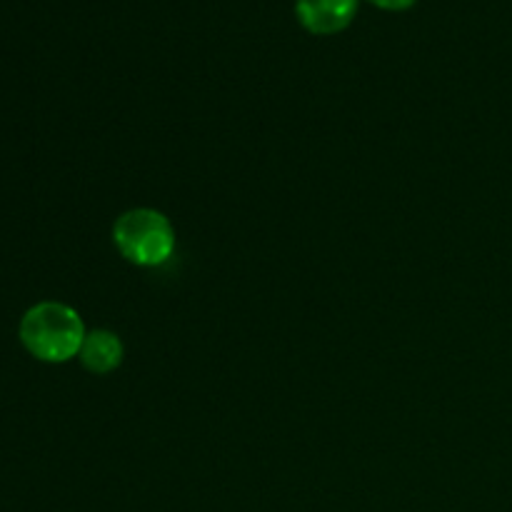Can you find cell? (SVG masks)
Instances as JSON below:
<instances>
[{"label":"cell","mask_w":512,"mask_h":512,"mask_svg":"<svg viewBox=\"0 0 512 512\" xmlns=\"http://www.w3.org/2000/svg\"><path fill=\"white\" fill-rule=\"evenodd\" d=\"M78 358L88 373L108 375L123 363V343H120V338L113 330H90V333H85Z\"/></svg>","instance_id":"cell-4"},{"label":"cell","mask_w":512,"mask_h":512,"mask_svg":"<svg viewBox=\"0 0 512 512\" xmlns=\"http://www.w3.org/2000/svg\"><path fill=\"white\" fill-rule=\"evenodd\" d=\"M113 245L138 268H160L175 253V228L160 210H125L113 225Z\"/></svg>","instance_id":"cell-2"},{"label":"cell","mask_w":512,"mask_h":512,"mask_svg":"<svg viewBox=\"0 0 512 512\" xmlns=\"http://www.w3.org/2000/svg\"><path fill=\"white\" fill-rule=\"evenodd\" d=\"M300 25L313 35H335L353 23L358 0H295Z\"/></svg>","instance_id":"cell-3"},{"label":"cell","mask_w":512,"mask_h":512,"mask_svg":"<svg viewBox=\"0 0 512 512\" xmlns=\"http://www.w3.org/2000/svg\"><path fill=\"white\" fill-rule=\"evenodd\" d=\"M83 318L70 305L45 300L25 310L20 320V343L40 363L60 365L78 358L85 340Z\"/></svg>","instance_id":"cell-1"},{"label":"cell","mask_w":512,"mask_h":512,"mask_svg":"<svg viewBox=\"0 0 512 512\" xmlns=\"http://www.w3.org/2000/svg\"><path fill=\"white\" fill-rule=\"evenodd\" d=\"M370 3L378 5V8H383V10H408V8H413L418 0H370Z\"/></svg>","instance_id":"cell-5"}]
</instances>
